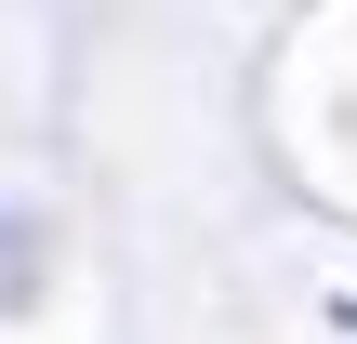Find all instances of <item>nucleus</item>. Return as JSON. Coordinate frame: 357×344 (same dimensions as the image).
<instances>
[{"instance_id":"nucleus-1","label":"nucleus","mask_w":357,"mask_h":344,"mask_svg":"<svg viewBox=\"0 0 357 344\" xmlns=\"http://www.w3.org/2000/svg\"><path fill=\"white\" fill-rule=\"evenodd\" d=\"M344 331H357V292H344Z\"/></svg>"}]
</instances>
